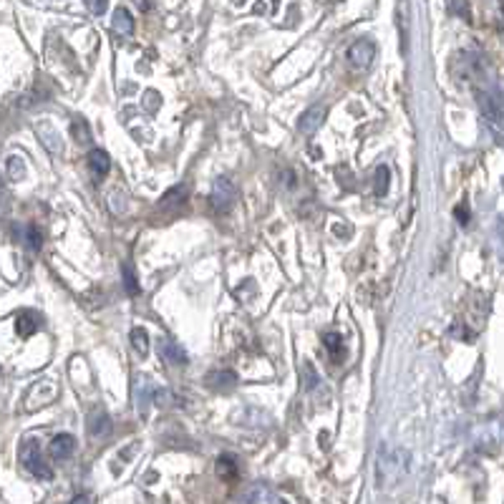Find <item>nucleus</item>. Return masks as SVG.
Returning a JSON list of instances; mask_svg holds the SVG:
<instances>
[{"instance_id":"1","label":"nucleus","mask_w":504,"mask_h":504,"mask_svg":"<svg viewBox=\"0 0 504 504\" xmlns=\"http://www.w3.org/2000/svg\"><path fill=\"white\" fill-rule=\"evenodd\" d=\"M408 471V451L399 446H381L376 462V479L379 487H394Z\"/></svg>"},{"instance_id":"2","label":"nucleus","mask_w":504,"mask_h":504,"mask_svg":"<svg viewBox=\"0 0 504 504\" xmlns=\"http://www.w3.org/2000/svg\"><path fill=\"white\" fill-rule=\"evenodd\" d=\"M477 104L482 116L487 119V124L497 132V137L502 134V101H499V91L487 86H477Z\"/></svg>"},{"instance_id":"3","label":"nucleus","mask_w":504,"mask_h":504,"mask_svg":"<svg viewBox=\"0 0 504 504\" xmlns=\"http://www.w3.org/2000/svg\"><path fill=\"white\" fill-rule=\"evenodd\" d=\"M21 464L31 471V474H33V477L53 479V469H51L49 462L43 459L41 446H38L35 439H26V442L21 444Z\"/></svg>"},{"instance_id":"4","label":"nucleus","mask_w":504,"mask_h":504,"mask_svg":"<svg viewBox=\"0 0 504 504\" xmlns=\"http://www.w3.org/2000/svg\"><path fill=\"white\" fill-rule=\"evenodd\" d=\"M235 200H237V189H235V184H232V182L225 180V177L214 182L212 194H209V205H212L214 212H220V214L229 212V209H232V205H235Z\"/></svg>"},{"instance_id":"5","label":"nucleus","mask_w":504,"mask_h":504,"mask_svg":"<svg viewBox=\"0 0 504 504\" xmlns=\"http://www.w3.org/2000/svg\"><path fill=\"white\" fill-rule=\"evenodd\" d=\"M53 399H55V383H51V381H35L33 388L26 396V408L28 411H35V408L51 403Z\"/></svg>"},{"instance_id":"6","label":"nucleus","mask_w":504,"mask_h":504,"mask_svg":"<svg viewBox=\"0 0 504 504\" xmlns=\"http://www.w3.org/2000/svg\"><path fill=\"white\" fill-rule=\"evenodd\" d=\"M323 121H325V104H313L303 111V116L297 121V132L311 137V134H315L323 126Z\"/></svg>"},{"instance_id":"7","label":"nucleus","mask_w":504,"mask_h":504,"mask_svg":"<svg viewBox=\"0 0 504 504\" xmlns=\"http://www.w3.org/2000/svg\"><path fill=\"white\" fill-rule=\"evenodd\" d=\"M134 399H137L139 414H149V406L154 403V383L149 376H137L134 379Z\"/></svg>"},{"instance_id":"8","label":"nucleus","mask_w":504,"mask_h":504,"mask_svg":"<svg viewBox=\"0 0 504 504\" xmlns=\"http://www.w3.org/2000/svg\"><path fill=\"white\" fill-rule=\"evenodd\" d=\"M376 58V46H373V41H356L348 49V61H351L353 69H366V66H371V61Z\"/></svg>"},{"instance_id":"9","label":"nucleus","mask_w":504,"mask_h":504,"mask_svg":"<svg viewBox=\"0 0 504 504\" xmlns=\"http://www.w3.org/2000/svg\"><path fill=\"white\" fill-rule=\"evenodd\" d=\"M76 449V439L71 434H58L53 436V442L49 444V454L53 462H63V459H69Z\"/></svg>"},{"instance_id":"10","label":"nucleus","mask_w":504,"mask_h":504,"mask_svg":"<svg viewBox=\"0 0 504 504\" xmlns=\"http://www.w3.org/2000/svg\"><path fill=\"white\" fill-rule=\"evenodd\" d=\"M89 434L94 439H104V436L111 434V419L104 408H94L89 416Z\"/></svg>"},{"instance_id":"11","label":"nucleus","mask_w":504,"mask_h":504,"mask_svg":"<svg viewBox=\"0 0 504 504\" xmlns=\"http://www.w3.org/2000/svg\"><path fill=\"white\" fill-rule=\"evenodd\" d=\"M86 164H89L91 174H94V180H104L106 174H109V154L104 149H91L89 157H86Z\"/></svg>"},{"instance_id":"12","label":"nucleus","mask_w":504,"mask_h":504,"mask_svg":"<svg viewBox=\"0 0 504 504\" xmlns=\"http://www.w3.org/2000/svg\"><path fill=\"white\" fill-rule=\"evenodd\" d=\"M159 356L162 360L172 363V366H186V353L182 345H177L174 340H162L159 343Z\"/></svg>"},{"instance_id":"13","label":"nucleus","mask_w":504,"mask_h":504,"mask_svg":"<svg viewBox=\"0 0 504 504\" xmlns=\"http://www.w3.org/2000/svg\"><path fill=\"white\" fill-rule=\"evenodd\" d=\"M205 381H207L214 391H229V388L237 383V376H235V371H225V368H220V371H209Z\"/></svg>"},{"instance_id":"14","label":"nucleus","mask_w":504,"mask_h":504,"mask_svg":"<svg viewBox=\"0 0 504 504\" xmlns=\"http://www.w3.org/2000/svg\"><path fill=\"white\" fill-rule=\"evenodd\" d=\"M38 328H41V318H38L35 313H21V315L15 318V331H18V336H23V338L33 336Z\"/></svg>"},{"instance_id":"15","label":"nucleus","mask_w":504,"mask_h":504,"mask_svg":"<svg viewBox=\"0 0 504 504\" xmlns=\"http://www.w3.org/2000/svg\"><path fill=\"white\" fill-rule=\"evenodd\" d=\"M114 31H119V33L124 35H129L134 31V18L129 13V8L116 6V10H114Z\"/></svg>"},{"instance_id":"16","label":"nucleus","mask_w":504,"mask_h":504,"mask_svg":"<svg viewBox=\"0 0 504 504\" xmlns=\"http://www.w3.org/2000/svg\"><path fill=\"white\" fill-rule=\"evenodd\" d=\"M323 343H325V351H328V356H331L333 360L343 358L345 343H343V338H340V333H325Z\"/></svg>"},{"instance_id":"17","label":"nucleus","mask_w":504,"mask_h":504,"mask_svg":"<svg viewBox=\"0 0 504 504\" xmlns=\"http://www.w3.org/2000/svg\"><path fill=\"white\" fill-rule=\"evenodd\" d=\"M217 474L222 479H237V459L232 454H225L217 459Z\"/></svg>"},{"instance_id":"18","label":"nucleus","mask_w":504,"mask_h":504,"mask_svg":"<svg viewBox=\"0 0 504 504\" xmlns=\"http://www.w3.org/2000/svg\"><path fill=\"white\" fill-rule=\"evenodd\" d=\"M23 242H26V247L31 250V252H38L43 245V232L35 225H26L23 227Z\"/></svg>"},{"instance_id":"19","label":"nucleus","mask_w":504,"mask_h":504,"mask_svg":"<svg viewBox=\"0 0 504 504\" xmlns=\"http://www.w3.org/2000/svg\"><path fill=\"white\" fill-rule=\"evenodd\" d=\"M8 177L13 182H23L26 180V162L21 157H8Z\"/></svg>"},{"instance_id":"20","label":"nucleus","mask_w":504,"mask_h":504,"mask_svg":"<svg viewBox=\"0 0 504 504\" xmlns=\"http://www.w3.org/2000/svg\"><path fill=\"white\" fill-rule=\"evenodd\" d=\"M35 129H41V132L49 134V137H46V139H49V141H46V146H49L51 152H53V154H61V152H63V146L55 144V141H61V137H58V132H55V129L49 124V121H43V124H38V126H35Z\"/></svg>"},{"instance_id":"21","label":"nucleus","mask_w":504,"mask_h":504,"mask_svg":"<svg viewBox=\"0 0 504 504\" xmlns=\"http://www.w3.org/2000/svg\"><path fill=\"white\" fill-rule=\"evenodd\" d=\"M132 345L139 356H146V351H149V336H146L144 328H134L132 331Z\"/></svg>"},{"instance_id":"22","label":"nucleus","mask_w":504,"mask_h":504,"mask_svg":"<svg viewBox=\"0 0 504 504\" xmlns=\"http://www.w3.org/2000/svg\"><path fill=\"white\" fill-rule=\"evenodd\" d=\"M121 275H124V288L129 295H139V280L137 275H134V268L129 263H124V268H121Z\"/></svg>"},{"instance_id":"23","label":"nucleus","mask_w":504,"mask_h":504,"mask_svg":"<svg viewBox=\"0 0 504 504\" xmlns=\"http://www.w3.org/2000/svg\"><path fill=\"white\" fill-rule=\"evenodd\" d=\"M184 189H182V186H174V189H169V192L164 194V197H162V207H177V205H182V202H184Z\"/></svg>"},{"instance_id":"24","label":"nucleus","mask_w":504,"mask_h":504,"mask_svg":"<svg viewBox=\"0 0 504 504\" xmlns=\"http://www.w3.org/2000/svg\"><path fill=\"white\" fill-rule=\"evenodd\" d=\"M71 134H73V139H76V141H81V144L91 141V129H89V124H86L83 119H76V121L71 124Z\"/></svg>"},{"instance_id":"25","label":"nucleus","mask_w":504,"mask_h":504,"mask_svg":"<svg viewBox=\"0 0 504 504\" xmlns=\"http://www.w3.org/2000/svg\"><path fill=\"white\" fill-rule=\"evenodd\" d=\"M388 180H391L388 169L386 166H379V169H376V186H373V192L379 194V197H383V194L388 192Z\"/></svg>"},{"instance_id":"26","label":"nucleus","mask_w":504,"mask_h":504,"mask_svg":"<svg viewBox=\"0 0 504 504\" xmlns=\"http://www.w3.org/2000/svg\"><path fill=\"white\" fill-rule=\"evenodd\" d=\"M303 381H305V388H308V391L318 386V373H315V366H313L311 360H305V366H303Z\"/></svg>"},{"instance_id":"27","label":"nucleus","mask_w":504,"mask_h":504,"mask_svg":"<svg viewBox=\"0 0 504 504\" xmlns=\"http://www.w3.org/2000/svg\"><path fill=\"white\" fill-rule=\"evenodd\" d=\"M454 217L462 222V225H467V222H469V207H467V205H459V207H454Z\"/></svg>"},{"instance_id":"28","label":"nucleus","mask_w":504,"mask_h":504,"mask_svg":"<svg viewBox=\"0 0 504 504\" xmlns=\"http://www.w3.org/2000/svg\"><path fill=\"white\" fill-rule=\"evenodd\" d=\"M449 10H451V13H459V15H464V18H469V8H467V6H459V3H451V6H449Z\"/></svg>"},{"instance_id":"29","label":"nucleus","mask_w":504,"mask_h":504,"mask_svg":"<svg viewBox=\"0 0 504 504\" xmlns=\"http://www.w3.org/2000/svg\"><path fill=\"white\" fill-rule=\"evenodd\" d=\"M89 8L94 13H104L106 10V0H98V3H89Z\"/></svg>"},{"instance_id":"30","label":"nucleus","mask_w":504,"mask_h":504,"mask_svg":"<svg viewBox=\"0 0 504 504\" xmlns=\"http://www.w3.org/2000/svg\"><path fill=\"white\" fill-rule=\"evenodd\" d=\"M71 504H89V497H86V494H78V497H73Z\"/></svg>"}]
</instances>
